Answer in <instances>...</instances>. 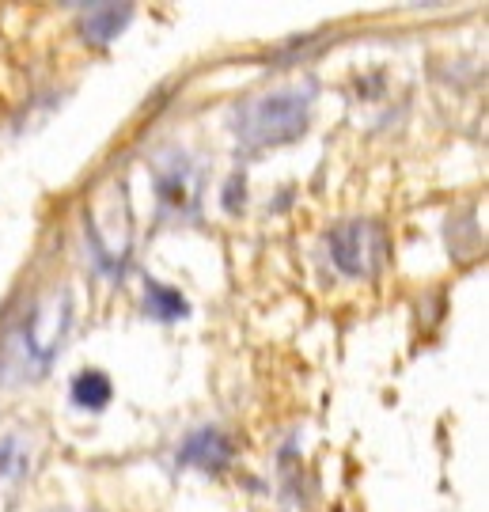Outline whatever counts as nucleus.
Returning <instances> with one entry per match:
<instances>
[{
    "instance_id": "obj_5",
    "label": "nucleus",
    "mask_w": 489,
    "mask_h": 512,
    "mask_svg": "<svg viewBox=\"0 0 489 512\" xmlns=\"http://www.w3.org/2000/svg\"><path fill=\"white\" fill-rule=\"evenodd\" d=\"M129 19H133V4H91L80 19V31L91 46H107L110 38H118V31Z\"/></svg>"
},
{
    "instance_id": "obj_4",
    "label": "nucleus",
    "mask_w": 489,
    "mask_h": 512,
    "mask_svg": "<svg viewBox=\"0 0 489 512\" xmlns=\"http://www.w3.org/2000/svg\"><path fill=\"white\" fill-rule=\"evenodd\" d=\"M179 463L186 467H201V471H224L232 463V440L220 429H198L190 433V440L182 444Z\"/></svg>"
},
{
    "instance_id": "obj_6",
    "label": "nucleus",
    "mask_w": 489,
    "mask_h": 512,
    "mask_svg": "<svg viewBox=\"0 0 489 512\" xmlns=\"http://www.w3.org/2000/svg\"><path fill=\"white\" fill-rule=\"evenodd\" d=\"M145 308L152 319H163V323H171V319H186L190 315V304H186V296L179 289H167L160 281H148L145 289Z\"/></svg>"
},
{
    "instance_id": "obj_3",
    "label": "nucleus",
    "mask_w": 489,
    "mask_h": 512,
    "mask_svg": "<svg viewBox=\"0 0 489 512\" xmlns=\"http://www.w3.org/2000/svg\"><path fill=\"white\" fill-rule=\"evenodd\" d=\"M65 330H69V293H50L35 311H31V319H27V327H23V338H19V346H23V365H27V361L35 368L50 365V357L61 349Z\"/></svg>"
},
{
    "instance_id": "obj_2",
    "label": "nucleus",
    "mask_w": 489,
    "mask_h": 512,
    "mask_svg": "<svg viewBox=\"0 0 489 512\" xmlns=\"http://www.w3.org/2000/svg\"><path fill=\"white\" fill-rule=\"evenodd\" d=\"M387 236L372 220H345L330 232V258L345 277H372L383 266Z\"/></svg>"
},
{
    "instance_id": "obj_7",
    "label": "nucleus",
    "mask_w": 489,
    "mask_h": 512,
    "mask_svg": "<svg viewBox=\"0 0 489 512\" xmlns=\"http://www.w3.org/2000/svg\"><path fill=\"white\" fill-rule=\"evenodd\" d=\"M73 403L84 406V410H103L110 403V380L95 368L80 372L73 380Z\"/></svg>"
},
{
    "instance_id": "obj_1",
    "label": "nucleus",
    "mask_w": 489,
    "mask_h": 512,
    "mask_svg": "<svg viewBox=\"0 0 489 512\" xmlns=\"http://www.w3.org/2000/svg\"><path fill=\"white\" fill-rule=\"evenodd\" d=\"M311 84H296V88H277L243 103L236 118V137L247 152L258 148H277L289 145L296 137H304L311 118Z\"/></svg>"
}]
</instances>
